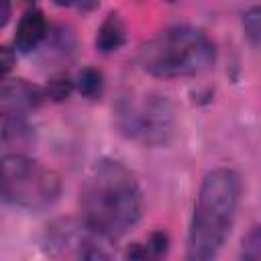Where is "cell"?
Segmentation results:
<instances>
[{
  "instance_id": "6da1fadb",
  "label": "cell",
  "mask_w": 261,
  "mask_h": 261,
  "mask_svg": "<svg viewBox=\"0 0 261 261\" xmlns=\"http://www.w3.org/2000/svg\"><path fill=\"white\" fill-rule=\"evenodd\" d=\"M80 204L84 220L110 239L133 228L143 212V198L135 175L118 161H98L88 173Z\"/></svg>"
},
{
  "instance_id": "7a4b0ae2",
  "label": "cell",
  "mask_w": 261,
  "mask_h": 261,
  "mask_svg": "<svg viewBox=\"0 0 261 261\" xmlns=\"http://www.w3.org/2000/svg\"><path fill=\"white\" fill-rule=\"evenodd\" d=\"M241 200V177L228 167L212 169L198 192L190 234L188 257L212 259L224 245Z\"/></svg>"
},
{
  "instance_id": "3957f363",
  "label": "cell",
  "mask_w": 261,
  "mask_h": 261,
  "mask_svg": "<svg viewBox=\"0 0 261 261\" xmlns=\"http://www.w3.org/2000/svg\"><path fill=\"white\" fill-rule=\"evenodd\" d=\"M216 57L212 39L196 27H171L139 51L141 67L155 77H188L206 71Z\"/></svg>"
},
{
  "instance_id": "277c9868",
  "label": "cell",
  "mask_w": 261,
  "mask_h": 261,
  "mask_svg": "<svg viewBox=\"0 0 261 261\" xmlns=\"http://www.w3.org/2000/svg\"><path fill=\"white\" fill-rule=\"evenodd\" d=\"M61 192L59 175L39 161L12 153L2 159V196L8 204L27 210L49 208Z\"/></svg>"
},
{
  "instance_id": "5b68a950",
  "label": "cell",
  "mask_w": 261,
  "mask_h": 261,
  "mask_svg": "<svg viewBox=\"0 0 261 261\" xmlns=\"http://www.w3.org/2000/svg\"><path fill=\"white\" fill-rule=\"evenodd\" d=\"M118 130L149 147L165 145L175 130V112L171 102L159 94H145L139 98H122L114 110Z\"/></svg>"
},
{
  "instance_id": "8992f818",
  "label": "cell",
  "mask_w": 261,
  "mask_h": 261,
  "mask_svg": "<svg viewBox=\"0 0 261 261\" xmlns=\"http://www.w3.org/2000/svg\"><path fill=\"white\" fill-rule=\"evenodd\" d=\"M112 241L90 222L82 220H61L49 230V245L61 249L65 255L88 257V259H106L110 253L104 251V243Z\"/></svg>"
},
{
  "instance_id": "52a82bcc",
  "label": "cell",
  "mask_w": 261,
  "mask_h": 261,
  "mask_svg": "<svg viewBox=\"0 0 261 261\" xmlns=\"http://www.w3.org/2000/svg\"><path fill=\"white\" fill-rule=\"evenodd\" d=\"M45 98V92L27 80H4L0 92L2 114H27L35 110Z\"/></svg>"
},
{
  "instance_id": "ba28073f",
  "label": "cell",
  "mask_w": 261,
  "mask_h": 261,
  "mask_svg": "<svg viewBox=\"0 0 261 261\" xmlns=\"http://www.w3.org/2000/svg\"><path fill=\"white\" fill-rule=\"evenodd\" d=\"M49 33V27H47V18L41 10L33 8V10H27L18 24H16V31H14V47L20 51V53H31L35 51L47 37Z\"/></svg>"
},
{
  "instance_id": "9c48e42d",
  "label": "cell",
  "mask_w": 261,
  "mask_h": 261,
  "mask_svg": "<svg viewBox=\"0 0 261 261\" xmlns=\"http://www.w3.org/2000/svg\"><path fill=\"white\" fill-rule=\"evenodd\" d=\"M122 43H124V22H122L120 14L110 12L102 20V24L96 33V49L100 53H112V51H118L122 47Z\"/></svg>"
},
{
  "instance_id": "30bf717a",
  "label": "cell",
  "mask_w": 261,
  "mask_h": 261,
  "mask_svg": "<svg viewBox=\"0 0 261 261\" xmlns=\"http://www.w3.org/2000/svg\"><path fill=\"white\" fill-rule=\"evenodd\" d=\"M33 141V128L24 120V114H2V143L4 145H29Z\"/></svg>"
},
{
  "instance_id": "8fae6325",
  "label": "cell",
  "mask_w": 261,
  "mask_h": 261,
  "mask_svg": "<svg viewBox=\"0 0 261 261\" xmlns=\"http://www.w3.org/2000/svg\"><path fill=\"white\" fill-rule=\"evenodd\" d=\"M75 88L84 98H98L104 90V75L96 67H84L75 77Z\"/></svg>"
},
{
  "instance_id": "7c38bea8",
  "label": "cell",
  "mask_w": 261,
  "mask_h": 261,
  "mask_svg": "<svg viewBox=\"0 0 261 261\" xmlns=\"http://www.w3.org/2000/svg\"><path fill=\"white\" fill-rule=\"evenodd\" d=\"M243 29L251 43L261 45V6L251 8L243 16Z\"/></svg>"
},
{
  "instance_id": "4fadbf2b",
  "label": "cell",
  "mask_w": 261,
  "mask_h": 261,
  "mask_svg": "<svg viewBox=\"0 0 261 261\" xmlns=\"http://www.w3.org/2000/svg\"><path fill=\"white\" fill-rule=\"evenodd\" d=\"M241 255L245 259H251V261H259L261 259V226H253L245 234L243 247H241Z\"/></svg>"
},
{
  "instance_id": "5bb4252c",
  "label": "cell",
  "mask_w": 261,
  "mask_h": 261,
  "mask_svg": "<svg viewBox=\"0 0 261 261\" xmlns=\"http://www.w3.org/2000/svg\"><path fill=\"white\" fill-rule=\"evenodd\" d=\"M69 92H71V82H69V77L61 75V77H55V80L49 82V86H47V90H45V96H49V98H53V100H63V98L69 96Z\"/></svg>"
},
{
  "instance_id": "9a60e30c",
  "label": "cell",
  "mask_w": 261,
  "mask_h": 261,
  "mask_svg": "<svg viewBox=\"0 0 261 261\" xmlns=\"http://www.w3.org/2000/svg\"><path fill=\"white\" fill-rule=\"evenodd\" d=\"M167 234L163 232V230H157V232H153L151 237H149V241L145 243V247H147V251H149V255H153V257H159V255H163L165 251H167Z\"/></svg>"
},
{
  "instance_id": "2e32d148",
  "label": "cell",
  "mask_w": 261,
  "mask_h": 261,
  "mask_svg": "<svg viewBox=\"0 0 261 261\" xmlns=\"http://www.w3.org/2000/svg\"><path fill=\"white\" fill-rule=\"evenodd\" d=\"M12 65H14V55H12V51H10L8 47H2V73L6 75V73L12 69Z\"/></svg>"
},
{
  "instance_id": "e0dca14e",
  "label": "cell",
  "mask_w": 261,
  "mask_h": 261,
  "mask_svg": "<svg viewBox=\"0 0 261 261\" xmlns=\"http://www.w3.org/2000/svg\"><path fill=\"white\" fill-rule=\"evenodd\" d=\"M0 6H2V10H0V24L4 27L8 22V18H10V0H0Z\"/></svg>"
},
{
  "instance_id": "ac0fdd59",
  "label": "cell",
  "mask_w": 261,
  "mask_h": 261,
  "mask_svg": "<svg viewBox=\"0 0 261 261\" xmlns=\"http://www.w3.org/2000/svg\"><path fill=\"white\" fill-rule=\"evenodd\" d=\"M57 6H71V4H75L77 0H53Z\"/></svg>"
}]
</instances>
